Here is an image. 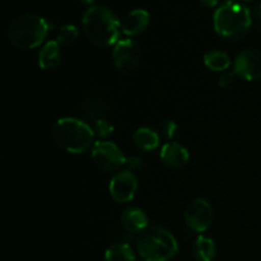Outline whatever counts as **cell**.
Here are the masks:
<instances>
[{"mask_svg":"<svg viewBox=\"0 0 261 261\" xmlns=\"http://www.w3.org/2000/svg\"><path fill=\"white\" fill-rule=\"evenodd\" d=\"M150 15L144 9H134L127 13L121 22V32L127 37H137L147 31Z\"/></svg>","mask_w":261,"mask_h":261,"instance_id":"cell-12","label":"cell"},{"mask_svg":"<svg viewBox=\"0 0 261 261\" xmlns=\"http://www.w3.org/2000/svg\"><path fill=\"white\" fill-rule=\"evenodd\" d=\"M259 14H260V17H261V4H260V7H259Z\"/></svg>","mask_w":261,"mask_h":261,"instance_id":"cell-26","label":"cell"},{"mask_svg":"<svg viewBox=\"0 0 261 261\" xmlns=\"http://www.w3.org/2000/svg\"><path fill=\"white\" fill-rule=\"evenodd\" d=\"M142 50L138 42L132 38H122L114 45L112 60L117 70L122 74H130L139 66Z\"/></svg>","mask_w":261,"mask_h":261,"instance_id":"cell-7","label":"cell"},{"mask_svg":"<svg viewBox=\"0 0 261 261\" xmlns=\"http://www.w3.org/2000/svg\"><path fill=\"white\" fill-rule=\"evenodd\" d=\"M63 54H61L60 43L58 41H48L41 48L38 54V66L42 70H54L61 64Z\"/></svg>","mask_w":261,"mask_h":261,"instance_id":"cell-14","label":"cell"},{"mask_svg":"<svg viewBox=\"0 0 261 261\" xmlns=\"http://www.w3.org/2000/svg\"><path fill=\"white\" fill-rule=\"evenodd\" d=\"M138 178L134 172L126 170L115 173L109 185L110 195L112 200L119 204H125L132 201L138 193Z\"/></svg>","mask_w":261,"mask_h":261,"instance_id":"cell-9","label":"cell"},{"mask_svg":"<svg viewBox=\"0 0 261 261\" xmlns=\"http://www.w3.org/2000/svg\"><path fill=\"white\" fill-rule=\"evenodd\" d=\"M233 73L247 82L261 79V51L246 48L234 59Z\"/></svg>","mask_w":261,"mask_h":261,"instance_id":"cell-10","label":"cell"},{"mask_svg":"<svg viewBox=\"0 0 261 261\" xmlns=\"http://www.w3.org/2000/svg\"><path fill=\"white\" fill-rule=\"evenodd\" d=\"M160 135L154 130L147 126L137 129L133 135V142H134L135 147L140 150H144V152L154 150L160 145Z\"/></svg>","mask_w":261,"mask_h":261,"instance_id":"cell-15","label":"cell"},{"mask_svg":"<svg viewBox=\"0 0 261 261\" xmlns=\"http://www.w3.org/2000/svg\"><path fill=\"white\" fill-rule=\"evenodd\" d=\"M213 24L214 30L221 37L229 41H237L246 36L251 28V13L245 5L228 0L217 8Z\"/></svg>","mask_w":261,"mask_h":261,"instance_id":"cell-4","label":"cell"},{"mask_svg":"<svg viewBox=\"0 0 261 261\" xmlns=\"http://www.w3.org/2000/svg\"><path fill=\"white\" fill-rule=\"evenodd\" d=\"M233 82H234V73H227V71L222 73V75L219 76L218 79V84L219 87H222V88H228V87H231L232 84H233Z\"/></svg>","mask_w":261,"mask_h":261,"instance_id":"cell-21","label":"cell"},{"mask_svg":"<svg viewBox=\"0 0 261 261\" xmlns=\"http://www.w3.org/2000/svg\"><path fill=\"white\" fill-rule=\"evenodd\" d=\"M84 35L92 43L102 47L116 45L121 33V22L110 8L92 5L82 19Z\"/></svg>","mask_w":261,"mask_h":261,"instance_id":"cell-1","label":"cell"},{"mask_svg":"<svg viewBox=\"0 0 261 261\" xmlns=\"http://www.w3.org/2000/svg\"><path fill=\"white\" fill-rule=\"evenodd\" d=\"M50 24L40 15L22 14L15 18L8 28V38L20 50H32L46 40Z\"/></svg>","mask_w":261,"mask_h":261,"instance_id":"cell-5","label":"cell"},{"mask_svg":"<svg viewBox=\"0 0 261 261\" xmlns=\"http://www.w3.org/2000/svg\"><path fill=\"white\" fill-rule=\"evenodd\" d=\"M176 129H177V126H176V124L173 121L166 122L165 126H163V130H165L166 138H167V139H172L173 135H175Z\"/></svg>","mask_w":261,"mask_h":261,"instance_id":"cell-23","label":"cell"},{"mask_svg":"<svg viewBox=\"0 0 261 261\" xmlns=\"http://www.w3.org/2000/svg\"><path fill=\"white\" fill-rule=\"evenodd\" d=\"M213 208L205 199L196 198L189 201L184 211V219L189 228L198 233L208 231L213 223Z\"/></svg>","mask_w":261,"mask_h":261,"instance_id":"cell-6","label":"cell"},{"mask_svg":"<svg viewBox=\"0 0 261 261\" xmlns=\"http://www.w3.org/2000/svg\"><path fill=\"white\" fill-rule=\"evenodd\" d=\"M79 36V30L76 28V25L74 24H64L61 25L60 30L58 32V41L60 45H71L76 41Z\"/></svg>","mask_w":261,"mask_h":261,"instance_id":"cell-19","label":"cell"},{"mask_svg":"<svg viewBox=\"0 0 261 261\" xmlns=\"http://www.w3.org/2000/svg\"><path fill=\"white\" fill-rule=\"evenodd\" d=\"M137 250L144 261H170L177 255L178 244L165 227L148 226L138 234Z\"/></svg>","mask_w":261,"mask_h":261,"instance_id":"cell-3","label":"cell"},{"mask_svg":"<svg viewBox=\"0 0 261 261\" xmlns=\"http://www.w3.org/2000/svg\"><path fill=\"white\" fill-rule=\"evenodd\" d=\"M106 261H134L135 254L127 244H114L105 252Z\"/></svg>","mask_w":261,"mask_h":261,"instance_id":"cell-18","label":"cell"},{"mask_svg":"<svg viewBox=\"0 0 261 261\" xmlns=\"http://www.w3.org/2000/svg\"><path fill=\"white\" fill-rule=\"evenodd\" d=\"M53 139L59 147L70 154L86 153L94 145V132L88 124L75 117H61L51 129Z\"/></svg>","mask_w":261,"mask_h":261,"instance_id":"cell-2","label":"cell"},{"mask_svg":"<svg viewBox=\"0 0 261 261\" xmlns=\"http://www.w3.org/2000/svg\"><path fill=\"white\" fill-rule=\"evenodd\" d=\"M204 64L212 71H221V73H224L231 66V59L223 51L211 50L204 55Z\"/></svg>","mask_w":261,"mask_h":261,"instance_id":"cell-17","label":"cell"},{"mask_svg":"<svg viewBox=\"0 0 261 261\" xmlns=\"http://www.w3.org/2000/svg\"><path fill=\"white\" fill-rule=\"evenodd\" d=\"M121 226L129 233H140L148 227V217L139 208H127L121 214Z\"/></svg>","mask_w":261,"mask_h":261,"instance_id":"cell-13","label":"cell"},{"mask_svg":"<svg viewBox=\"0 0 261 261\" xmlns=\"http://www.w3.org/2000/svg\"><path fill=\"white\" fill-rule=\"evenodd\" d=\"M92 160L101 170L107 172L119 171L125 166L126 157L119 147L112 142H96L92 148Z\"/></svg>","mask_w":261,"mask_h":261,"instance_id":"cell-8","label":"cell"},{"mask_svg":"<svg viewBox=\"0 0 261 261\" xmlns=\"http://www.w3.org/2000/svg\"><path fill=\"white\" fill-rule=\"evenodd\" d=\"M193 254L198 261H213L217 256V246L213 240L200 234L194 241Z\"/></svg>","mask_w":261,"mask_h":261,"instance_id":"cell-16","label":"cell"},{"mask_svg":"<svg viewBox=\"0 0 261 261\" xmlns=\"http://www.w3.org/2000/svg\"><path fill=\"white\" fill-rule=\"evenodd\" d=\"M200 4H203L204 7H208V8H214L218 5L219 0H199Z\"/></svg>","mask_w":261,"mask_h":261,"instance_id":"cell-24","label":"cell"},{"mask_svg":"<svg viewBox=\"0 0 261 261\" xmlns=\"http://www.w3.org/2000/svg\"><path fill=\"white\" fill-rule=\"evenodd\" d=\"M115 127L114 125L111 124V122L109 121V120L106 119H98L94 121V125H93V132L94 134L98 135L99 138H107L110 137V135L114 133Z\"/></svg>","mask_w":261,"mask_h":261,"instance_id":"cell-20","label":"cell"},{"mask_svg":"<svg viewBox=\"0 0 261 261\" xmlns=\"http://www.w3.org/2000/svg\"><path fill=\"white\" fill-rule=\"evenodd\" d=\"M143 261H144V260H143Z\"/></svg>","mask_w":261,"mask_h":261,"instance_id":"cell-27","label":"cell"},{"mask_svg":"<svg viewBox=\"0 0 261 261\" xmlns=\"http://www.w3.org/2000/svg\"><path fill=\"white\" fill-rule=\"evenodd\" d=\"M142 165H143L142 160H140L139 157H137V155H133V157H127L126 162H125V166H126V167L129 168V171H132V172L139 170V168L142 167Z\"/></svg>","mask_w":261,"mask_h":261,"instance_id":"cell-22","label":"cell"},{"mask_svg":"<svg viewBox=\"0 0 261 261\" xmlns=\"http://www.w3.org/2000/svg\"><path fill=\"white\" fill-rule=\"evenodd\" d=\"M79 2L84 5H91V4H93L94 0H79Z\"/></svg>","mask_w":261,"mask_h":261,"instance_id":"cell-25","label":"cell"},{"mask_svg":"<svg viewBox=\"0 0 261 261\" xmlns=\"http://www.w3.org/2000/svg\"><path fill=\"white\" fill-rule=\"evenodd\" d=\"M161 161L166 167L171 170H181L189 162L188 149L177 142H168L161 148Z\"/></svg>","mask_w":261,"mask_h":261,"instance_id":"cell-11","label":"cell"}]
</instances>
